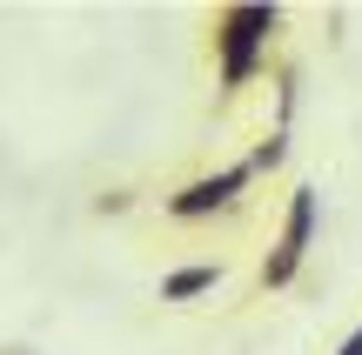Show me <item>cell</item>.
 I'll list each match as a JSON object with an SVG mask.
<instances>
[{"label": "cell", "mask_w": 362, "mask_h": 355, "mask_svg": "<svg viewBox=\"0 0 362 355\" xmlns=\"http://www.w3.org/2000/svg\"><path fill=\"white\" fill-rule=\"evenodd\" d=\"M275 34H282V7H269V0H242V7H221L208 20V54H215L221 94H242L269 67Z\"/></svg>", "instance_id": "6da1fadb"}, {"label": "cell", "mask_w": 362, "mask_h": 355, "mask_svg": "<svg viewBox=\"0 0 362 355\" xmlns=\"http://www.w3.org/2000/svg\"><path fill=\"white\" fill-rule=\"evenodd\" d=\"M315 228H322V195H315L309 181H296L288 188V208H282V235H275V248L262 255V295H275V289H288V282L302 275V262H309V248H315Z\"/></svg>", "instance_id": "7a4b0ae2"}, {"label": "cell", "mask_w": 362, "mask_h": 355, "mask_svg": "<svg viewBox=\"0 0 362 355\" xmlns=\"http://www.w3.org/2000/svg\"><path fill=\"white\" fill-rule=\"evenodd\" d=\"M248 181H255V168H248V161H228V168L194 174V181H181V188H175V195H161V215H168V222H208V215L235 208Z\"/></svg>", "instance_id": "3957f363"}, {"label": "cell", "mask_w": 362, "mask_h": 355, "mask_svg": "<svg viewBox=\"0 0 362 355\" xmlns=\"http://www.w3.org/2000/svg\"><path fill=\"white\" fill-rule=\"evenodd\" d=\"M221 275H228V262H181L161 275V302H175V308H188V302H202V295H215L221 289Z\"/></svg>", "instance_id": "277c9868"}, {"label": "cell", "mask_w": 362, "mask_h": 355, "mask_svg": "<svg viewBox=\"0 0 362 355\" xmlns=\"http://www.w3.org/2000/svg\"><path fill=\"white\" fill-rule=\"evenodd\" d=\"M282 161H288V128H269V134L255 141V155H248V168L269 174V168H282Z\"/></svg>", "instance_id": "5b68a950"}, {"label": "cell", "mask_w": 362, "mask_h": 355, "mask_svg": "<svg viewBox=\"0 0 362 355\" xmlns=\"http://www.w3.org/2000/svg\"><path fill=\"white\" fill-rule=\"evenodd\" d=\"M94 215H128V188H107V195L94 201Z\"/></svg>", "instance_id": "8992f818"}, {"label": "cell", "mask_w": 362, "mask_h": 355, "mask_svg": "<svg viewBox=\"0 0 362 355\" xmlns=\"http://www.w3.org/2000/svg\"><path fill=\"white\" fill-rule=\"evenodd\" d=\"M336 355H362V322H356V329H349V335L336 342Z\"/></svg>", "instance_id": "52a82bcc"}]
</instances>
